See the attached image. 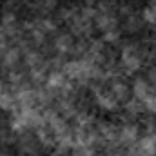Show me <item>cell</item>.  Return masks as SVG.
<instances>
[{"label": "cell", "mask_w": 156, "mask_h": 156, "mask_svg": "<svg viewBox=\"0 0 156 156\" xmlns=\"http://www.w3.org/2000/svg\"><path fill=\"white\" fill-rule=\"evenodd\" d=\"M145 62V55H144V45L129 42L122 47V55H120V69L127 75L138 71L142 67V64Z\"/></svg>", "instance_id": "obj_1"}, {"label": "cell", "mask_w": 156, "mask_h": 156, "mask_svg": "<svg viewBox=\"0 0 156 156\" xmlns=\"http://www.w3.org/2000/svg\"><path fill=\"white\" fill-rule=\"evenodd\" d=\"M94 100H96V104H98L102 109H105V111H116L118 107H120V104H118V100L115 98L113 91H111L109 85H105L104 82L98 83V85H94Z\"/></svg>", "instance_id": "obj_2"}, {"label": "cell", "mask_w": 156, "mask_h": 156, "mask_svg": "<svg viewBox=\"0 0 156 156\" xmlns=\"http://www.w3.org/2000/svg\"><path fill=\"white\" fill-rule=\"evenodd\" d=\"M94 26L102 31V35L109 33V31H118L120 29V20H118L116 11H96Z\"/></svg>", "instance_id": "obj_3"}, {"label": "cell", "mask_w": 156, "mask_h": 156, "mask_svg": "<svg viewBox=\"0 0 156 156\" xmlns=\"http://www.w3.org/2000/svg\"><path fill=\"white\" fill-rule=\"evenodd\" d=\"M140 136V127L134 122H125L118 125V144L120 147H129L133 145Z\"/></svg>", "instance_id": "obj_4"}, {"label": "cell", "mask_w": 156, "mask_h": 156, "mask_svg": "<svg viewBox=\"0 0 156 156\" xmlns=\"http://www.w3.org/2000/svg\"><path fill=\"white\" fill-rule=\"evenodd\" d=\"M109 89L113 91V94H115V98L118 100V104L120 105H123L131 96H133V93H131V87L123 82V80H120L118 76H115V78H111L109 80Z\"/></svg>", "instance_id": "obj_5"}, {"label": "cell", "mask_w": 156, "mask_h": 156, "mask_svg": "<svg viewBox=\"0 0 156 156\" xmlns=\"http://www.w3.org/2000/svg\"><path fill=\"white\" fill-rule=\"evenodd\" d=\"M76 45V40L71 33H60L55 37V49L58 51V55L66 56V55H73Z\"/></svg>", "instance_id": "obj_6"}, {"label": "cell", "mask_w": 156, "mask_h": 156, "mask_svg": "<svg viewBox=\"0 0 156 156\" xmlns=\"http://www.w3.org/2000/svg\"><path fill=\"white\" fill-rule=\"evenodd\" d=\"M153 89H154V85H153L147 78H134L133 87H131V93H133V96H134V98H138V100L145 102V100L149 98V94H151V91H153Z\"/></svg>", "instance_id": "obj_7"}, {"label": "cell", "mask_w": 156, "mask_h": 156, "mask_svg": "<svg viewBox=\"0 0 156 156\" xmlns=\"http://www.w3.org/2000/svg\"><path fill=\"white\" fill-rule=\"evenodd\" d=\"M123 111H125L131 118H138V116H142V115L147 113V107H145V104H144L142 100L131 96V98L123 104Z\"/></svg>", "instance_id": "obj_8"}, {"label": "cell", "mask_w": 156, "mask_h": 156, "mask_svg": "<svg viewBox=\"0 0 156 156\" xmlns=\"http://www.w3.org/2000/svg\"><path fill=\"white\" fill-rule=\"evenodd\" d=\"M144 18H142V15H136L134 11L131 13V15H125V20H123V27L129 31V33H136V31H140L142 27H144Z\"/></svg>", "instance_id": "obj_9"}, {"label": "cell", "mask_w": 156, "mask_h": 156, "mask_svg": "<svg viewBox=\"0 0 156 156\" xmlns=\"http://www.w3.org/2000/svg\"><path fill=\"white\" fill-rule=\"evenodd\" d=\"M142 18H144V22H145V24L156 26V5L147 4V5L142 9Z\"/></svg>", "instance_id": "obj_10"}, {"label": "cell", "mask_w": 156, "mask_h": 156, "mask_svg": "<svg viewBox=\"0 0 156 156\" xmlns=\"http://www.w3.org/2000/svg\"><path fill=\"white\" fill-rule=\"evenodd\" d=\"M120 40V29L118 31H109V33H104L102 42H107V44H115Z\"/></svg>", "instance_id": "obj_11"}, {"label": "cell", "mask_w": 156, "mask_h": 156, "mask_svg": "<svg viewBox=\"0 0 156 156\" xmlns=\"http://www.w3.org/2000/svg\"><path fill=\"white\" fill-rule=\"evenodd\" d=\"M147 80H149L153 85H156V64H153V66L149 67V71H147Z\"/></svg>", "instance_id": "obj_12"}, {"label": "cell", "mask_w": 156, "mask_h": 156, "mask_svg": "<svg viewBox=\"0 0 156 156\" xmlns=\"http://www.w3.org/2000/svg\"><path fill=\"white\" fill-rule=\"evenodd\" d=\"M149 4H151V5H156V0H149Z\"/></svg>", "instance_id": "obj_13"}, {"label": "cell", "mask_w": 156, "mask_h": 156, "mask_svg": "<svg viewBox=\"0 0 156 156\" xmlns=\"http://www.w3.org/2000/svg\"><path fill=\"white\" fill-rule=\"evenodd\" d=\"M0 156H9V154H0Z\"/></svg>", "instance_id": "obj_14"}]
</instances>
